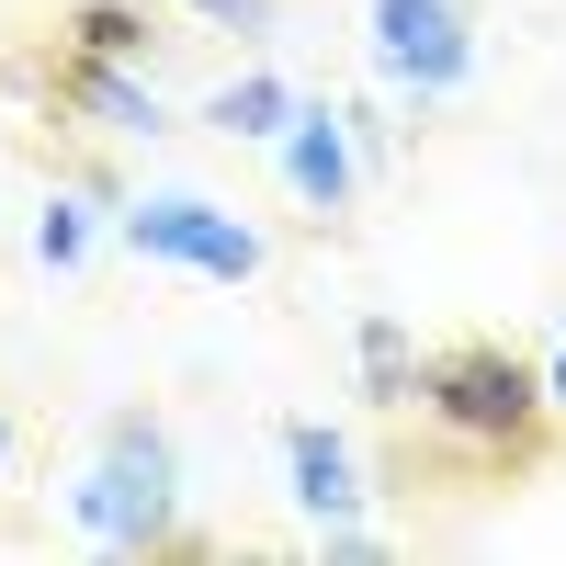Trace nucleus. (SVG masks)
<instances>
[{
	"mask_svg": "<svg viewBox=\"0 0 566 566\" xmlns=\"http://www.w3.org/2000/svg\"><path fill=\"white\" fill-rule=\"evenodd\" d=\"M283 488H295V510L328 533V522L363 510V464H352V442L328 431V419H283Z\"/></svg>",
	"mask_w": 566,
	"mask_h": 566,
	"instance_id": "6",
	"label": "nucleus"
},
{
	"mask_svg": "<svg viewBox=\"0 0 566 566\" xmlns=\"http://www.w3.org/2000/svg\"><path fill=\"white\" fill-rule=\"evenodd\" d=\"M374 69H386L408 103H453L464 69H476V34L442 0H374Z\"/></svg>",
	"mask_w": 566,
	"mask_h": 566,
	"instance_id": "4",
	"label": "nucleus"
},
{
	"mask_svg": "<svg viewBox=\"0 0 566 566\" xmlns=\"http://www.w3.org/2000/svg\"><path fill=\"white\" fill-rule=\"evenodd\" d=\"M181 12H205V23H227V34H250V23H272V0H181Z\"/></svg>",
	"mask_w": 566,
	"mask_h": 566,
	"instance_id": "12",
	"label": "nucleus"
},
{
	"mask_svg": "<svg viewBox=\"0 0 566 566\" xmlns=\"http://www.w3.org/2000/svg\"><path fill=\"white\" fill-rule=\"evenodd\" d=\"M419 408H431L453 442H476L499 464H533V431H544L555 386H544L522 352H499V340H453V352L419 363Z\"/></svg>",
	"mask_w": 566,
	"mask_h": 566,
	"instance_id": "1",
	"label": "nucleus"
},
{
	"mask_svg": "<svg viewBox=\"0 0 566 566\" xmlns=\"http://www.w3.org/2000/svg\"><path fill=\"white\" fill-rule=\"evenodd\" d=\"M69 45L103 69H148V12H125V0H80L69 12Z\"/></svg>",
	"mask_w": 566,
	"mask_h": 566,
	"instance_id": "10",
	"label": "nucleus"
},
{
	"mask_svg": "<svg viewBox=\"0 0 566 566\" xmlns=\"http://www.w3.org/2000/svg\"><path fill=\"white\" fill-rule=\"evenodd\" d=\"M170 499H181V453H170V431H159L148 408H125L114 431H103V453H91V476L69 488L80 533L114 544V555H159L170 544Z\"/></svg>",
	"mask_w": 566,
	"mask_h": 566,
	"instance_id": "2",
	"label": "nucleus"
},
{
	"mask_svg": "<svg viewBox=\"0 0 566 566\" xmlns=\"http://www.w3.org/2000/svg\"><path fill=\"white\" fill-rule=\"evenodd\" d=\"M352 363H363V397L374 408H397V397H419V363H408V328L374 306L363 328H352Z\"/></svg>",
	"mask_w": 566,
	"mask_h": 566,
	"instance_id": "9",
	"label": "nucleus"
},
{
	"mask_svg": "<svg viewBox=\"0 0 566 566\" xmlns=\"http://www.w3.org/2000/svg\"><path fill=\"white\" fill-rule=\"evenodd\" d=\"M544 386H555V408H566V340H555V363H544Z\"/></svg>",
	"mask_w": 566,
	"mask_h": 566,
	"instance_id": "13",
	"label": "nucleus"
},
{
	"mask_svg": "<svg viewBox=\"0 0 566 566\" xmlns=\"http://www.w3.org/2000/svg\"><path fill=\"white\" fill-rule=\"evenodd\" d=\"M352 114H328V103H306L295 125H283V181H295V205H317V216H352V193H363V148H352Z\"/></svg>",
	"mask_w": 566,
	"mask_h": 566,
	"instance_id": "5",
	"label": "nucleus"
},
{
	"mask_svg": "<svg viewBox=\"0 0 566 566\" xmlns=\"http://www.w3.org/2000/svg\"><path fill=\"white\" fill-rule=\"evenodd\" d=\"M91 239H103L91 193H45V216H34V261H45V272H80V261H91Z\"/></svg>",
	"mask_w": 566,
	"mask_h": 566,
	"instance_id": "11",
	"label": "nucleus"
},
{
	"mask_svg": "<svg viewBox=\"0 0 566 566\" xmlns=\"http://www.w3.org/2000/svg\"><path fill=\"white\" fill-rule=\"evenodd\" d=\"M306 103H295V80H272V69H250V80H227L216 103H205V125H227V136H283Z\"/></svg>",
	"mask_w": 566,
	"mask_h": 566,
	"instance_id": "8",
	"label": "nucleus"
},
{
	"mask_svg": "<svg viewBox=\"0 0 566 566\" xmlns=\"http://www.w3.org/2000/svg\"><path fill=\"white\" fill-rule=\"evenodd\" d=\"M0 453H12V419H0Z\"/></svg>",
	"mask_w": 566,
	"mask_h": 566,
	"instance_id": "14",
	"label": "nucleus"
},
{
	"mask_svg": "<svg viewBox=\"0 0 566 566\" xmlns=\"http://www.w3.org/2000/svg\"><path fill=\"white\" fill-rule=\"evenodd\" d=\"M69 103L80 114H103L114 136H159L170 114H159V91H136V69H103V57H80L69 69Z\"/></svg>",
	"mask_w": 566,
	"mask_h": 566,
	"instance_id": "7",
	"label": "nucleus"
},
{
	"mask_svg": "<svg viewBox=\"0 0 566 566\" xmlns=\"http://www.w3.org/2000/svg\"><path fill=\"white\" fill-rule=\"evenodd\" d=\"M114 239L136 261H170V272H205V283H250L261 272V239L227 205H205V193H136L114 216Z\"/></svg>",
	"mask_w": 566,
	"mask_h": 566,
	"instance_id": "3",
	"label": "nucleus"
}]
</instances>
